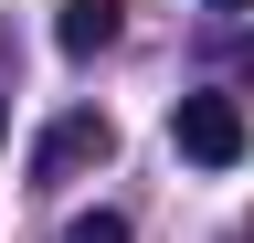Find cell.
Wrapping results in <instances>:
<instances>
[{
    "mask_svg": "<svg viewBox=\"0 0 254 243\" xmlns=\"http://www.w3.org/2000/svg\"><path fill=\"white\" fill-rule=\"evenodd\" d=\"M53 43L74 53V64H85V53H106V43H117V0H64V21H53Z\"/></svg>",
    "mask_w": 254,
    "mask_h": 243,
    "instance_id": "3957f363",
    "label": "cell"
},
{
    "mask_svg": "<svg viewBox=\"0 0 254 243\" xmlns=\"http://www.w3.org/2000/svg\"><path fill=\"white\" fill-rule=\"evenodd\" d=\"M0 138H11V106H0Z\"/></svg>",
    "mask_w": 254,
    "mask_h": 243,
    "instance_id": "5b68a950",
    "label": "cell"
},
{
    "mask_svg": "<svg viewBox=\"0 0 254 243\" xmlns=\"http://www.w3.org/2000/svg\"><path fill=\"white\" fill-rule=\"evenodd\" d=\"M170 148L201 159V169H233L244 148H254V127H244L233 96H180V106H170Z\"/></svg>",
    "mask_w": 254,
    "mask_h": 243,
    "instance_id": "6da1fadb",
    "label": "cell"
},
{
    "mask_svg": "<svg viewBox=\"0 0 254 243\" xmlns=\"http://www.w3.org/2000/svg\"><path fill=\"white\" fill-rule=\"evenodd\" d=\"M212 11H244V0H212Z\"/></svg>",
    "mask_w": 254,
    "mask_h": 243,
    "instance_id": "8992f818",
    "label": "cell"
},
{
    "mask_svg": "<svg viewBox=\"0 0 254 243\" xmlns=\"http://www.w3.org/2000/svg\"><path fill=\"white\" fill-rule=\"evenodd\" d=\"M117 159V127L106 116H64V127L32 148V180H74V169H106Z\"/></svg>",
    "mask_w": 254,
    "mask_h": 243,
    "instance_id": "7a4b0ae2",
    "label": "cell"
},
{
    "mask_svg": "<svg viewBox=\"0 0 254 243\" xmlns=\"http://www.w3.org/2000/svg\"><path fill=\"white\" fill-rule=\"evenodd\" d=\"M64 243H127V222H117V211H85V222L64 233Z\"/></svg>",
    "mask_w": 254,
    "mask_h": 243,
    "instance_id": "277c9868",
    "label": "cell"
}]
</instances>
